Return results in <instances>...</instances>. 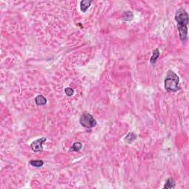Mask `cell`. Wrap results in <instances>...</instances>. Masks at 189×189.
Masks as SVG:
<instances>
[{
  "label": "cell",
  "mask_w": 189,
  "mask_h": 189,
  "mask_svg": "<svg viewBox=\"0 0 189 189\" xmlns=\"http://www.w3.org/2000/svg\"><path fill=\"white\" fill-rule=\"evenodd\" d=\"M175 21L177 23L179 36L182 42H186L188 37V25L189 16L186 11L182 7L178 9L175 13Z\"/></svg>",
  "instance_id": "6da1fadb"
},
{
  "label": "cell",
  "mask_w": 189,
  "mask_h": 189,
  "mask_svg": "<svg viewBox=\"0 0 189 189\" xmlns=\"http://www.w3.org/2000/svg\"><path fill=\"white\" fill-rule=\"evenodd\" d=\"M180 78L179 76L172 71L168 70L166 74V77L164 80V87L168 92H177L180 89V86H179Z\"/></svg>",
  "instance_id": "7a4b0ae2"
},
{
  "label": "cell",
  "mask_w": 189,
  "mask_h": 189,
  "mask_svg": "<svg viewBox=\"0 0 189 189\" xmlns=\"http://www.w3.org/2000/svg\"><path fill=\"white\" fill-rule=\"evenodd\" d=\"M80 123L82 126L87 129H91L96 126L97 122L91 114L89 112H84L80 117Z\"/></svg>",
  "instance_id": "3957f363"
},
{
  "label": "cell",
  "mask_w": 189,
  "mask_h": 189,
  "mask_svg": "<svg viewBox=\"0 0 189 189\" xmlns=\"http://www.w3.org/2000/svg\"><path fill=\"white\" fill-rule=\"evenodd\" d=\"M47 140L46 137H42L35 140L30 144V148L34 152H42L43 151V143Z\"/></svg>",
  "instance_id": "277c9868"
},
{
  "label": "cell",
  "mask_w": 189,
  "mask_h": 189,
  "mask_svg": "<svg viewBox=\"0 0 189 189\" xmlns=\"http://www.w3.org/2000/svg\"><path fill=\"white\" fill-rule=\"evenodd\" d=\"M92 1L91 0H83L80 2V7H81V11L83 13H85L87 11L89 7L91 6V4Z\"/></svg>",
  "instance_id": "5b68a950"
},
{
  "label": "cell",
  "mask_w": 189,
  "mask_h": 189,
  "mask_svg": "<svg viewBox=\"0 0 189 189\" xmlns=\"http://www.w3.org/2000/svg\"><path fill=\"white\" fill-rule=\"evenodd\" d=\"M35 102L37 106H44L47 103V101L45 98L42 94L37 95L35 98Z\"/></svg>",
  "instance_id": "8992f818"
},
{
  "label": "cell",
  "mask_w": 189,
  "mask_h": 189,
  "mask_svg": "<svg viewBox=\"0 0 189 189\" xmlns=\"http://www.w3.org/2000/svg\"><path fill=\"white\" fill-rule=\"evenodd\" d=\"M159 56H160V50L158 48H157V49H155L154 51H153L152 56H151V57L150 58L151 64L154 65V64L156 63L157 60L158 59V58H159Z\"/></svg>",
  "instance_id": "52a82bcc"
},
{
  "label": "cell",
  "mask_w": 189,
  "mask_h": 189,
  "mask_svg": "<svg viewBox=\"0 0 189 189\" xmlns=\"http://www.w3.org/2000/svg\"><path fill=\"white\" fill-rule=\"evenodd\" d=\"M176 186V183L175 181L174 180L173 178L172 177H168L167 179L166 182V184H165L164 186V188H174Z\"/></svg>",
  "instance_id": "ba28073f"
},
{
  "label": "cell",
  "mask_w": 189,
  "mask_h": 189,
  "mask_svg": "<svg viewBox=\"0 0 189 189\" xmlns=\"http://www.w3.org/2000/svg\"><path fill=\"white\" fill-rule=\"evenodd\" d=\"M44 161L42 160H33L29 162V164L31 165L32 166L36 167V168H41L44 166Z\"/></svg>",
  "instance_id": "9c48e42d"
},
{
  "label": "cell",
  "mask_w": 189,
  "mask_h": 189,
  "mask_svg": "<svg viewBox=\"0 0 189 189\" xmlns=\"http://www.w3.org/2000/svg\"><path fill=\"white\" fill-rule=\"evenodd\" d=\"M137 137V135L136 134H135L134 132H130V133H129L128 135H126L124 140H126L128 143H131L132 142H134L136 140Z\"/></svg>",
  "instance_id": "30bf717a"
},
{
  "label": "cell",
  "mask_w": 189,
  "mask_h": 189,
  "mask_svg": "<svg viewBox=\"0 0 189 189\" xmlns=\"http://www.w3.org/2000/svg\"><path fill=\"white\" fill-rule=\"evenodd\" d=\"M81 148H82V144L80 142H76V143H74L72 144V145L71 146V149H70V151H79L81 149Z\"/></svg>",
  "instance_id": "8fae6325"
},
{
  "label": "cell",
  "mask_w": 189,
  "mask_h": 189,
  "mask_svg": "<svg viewBox=\"0 0 189 189\" xmlns=\"http://www.w3.org/2000/svg\"><path fill=\"white\" fill-rule=\"evenodd\" d=\"M133 13L131 11H126L123 15V19L126 21H131L133 19Z\"/></svg>",
  "instance_id": "7c38bea8"
},
{
  "label": "cell",
  "mask_w": 189,
  "mask_h": 189,
  "mask_svg": "<svg viewBox=\"0 0 189 189\" xmlns=\"http://www.w3.org/2000/svg\"><path fill=\"white\" fill-rule=\"evenodd\" d=\"M64 92H65V94H67V96H69V97L72 96V95L74 94V90L72 89V88H70V87L65 88Z\"/></svg>",
  "instance_id": "4fadbf2b"
}]
</instances>
